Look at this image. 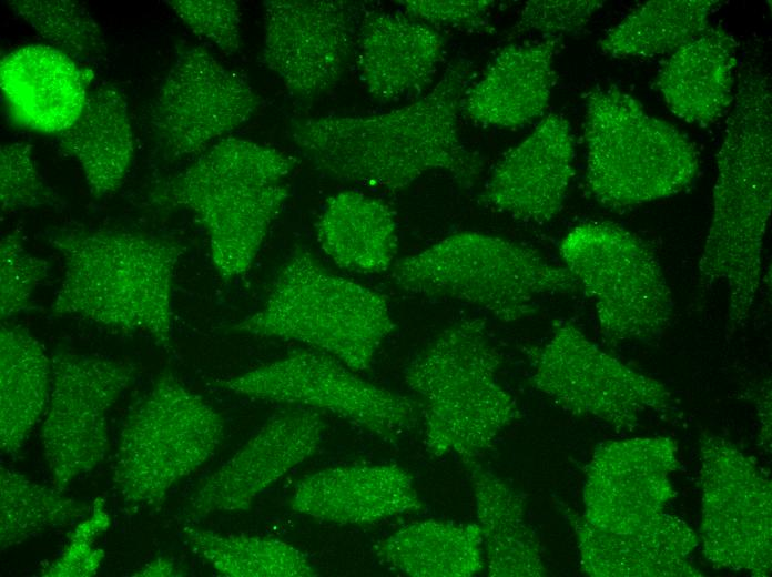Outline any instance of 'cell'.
<instances>
[{
    "mask_svg": "<svg viewBox=\"0 0 772 577\" xmlns=\"http://www.w3.org/2000/svg\"><path fill=\"white\" fill-rule=\"evenodd\" d=\"M468 82L466 67L453 64L426 95L409 104L372 114L295 120L290 136L318 171L369 190H400L431 171H446L467 185L480 168L458 126Z\"/></svg>",
    "mask_w": 772,
    "mask_h": 577,
    "instance_id": "obj_1",
    "label": "cell"
},
{
    "mask_svg": "<svg viewBox=\"0 0 772 577\" xmlns=\"http://www.w3.org/2000/svg\"><path fill=\"white\" fill-rule=\"evenodd\" d=\"M771 205V78L761 65L748 61L737 71L717 154L711 220L698 264L702 286L725 287L733 325L746 323L760 290Z\"/></svg>",
    "mask_w": 772,
    "mask_h": 577,
    "instance_id": "obj_2",
    "label": "cell"
},
{
    "mask_svg": "<svg viewBox=\"0 0 772 577\" xmlns=\"http://www.w3.org/2000/svg\"><path fill=\"white\" fill-rule=\"evenodd\" d=\"M63 276L55 316L144 332L167 347L172 287L183 245L169 237L115 230H67L50 236Z\"/></svg>",
    "mask_w": 772,
    "mask_h": 577,
    "instance_id": "obj_3",
    "label": "cell"
},
{
    "mask_svg": "<svg viewBox=\"0 0 772 577\" xmlns=\"http://www.w3.org/2000/svg\"><path fill=\"white\" fill-rule=\"evenodd\" d=\"M294 161L247 139L224 138L153 192L161 205L184 206L203 224L219 275L246 273L290 195Z\"/></svg>",
    "mask_w": 772,
    "mask_h": 577,
    "instance_id": "obj_4",
    "label": "cell"
},
{
    "mask_svg": "<svg viewBox=\"0 0 772 577\" xmlns=\"http://www.w3.org/2000/svg\"><path fill=\"white\" fill-rule=\"evenodd\" d=\"M499 364L486 322L466 317L439 332L407 365L404 379L418 396L431 455L475 458L520 418L515 397L498 381Z\"/></svg>",
    "mask_w": 772,
    "mask_h": 577,
    "instance_id": "obj_5",
    "label": "cell"
},
{
    "mask_svg": "<svg viewBox=\"0 0 772 577\" xmlns=\"http://www.w3.org/2000/svg\"><path fill=\"white\" fill-rule=\"evenodd\" d=\"M390 280L406 293L478 306L505 323L534 314L541 297L580 291L563 265L537 250L475 231L450 234L395 261Z\"/></svg>",
    "mask_w": 772,
    "mask_h": 577,
    "instance_id": "obj_6",
    "label": "cell"
},
{
    "mask_svg": "<svg viewBox=\"0 0 772 577\" xmlns=\"http://www.w3.org/2000/svg\"><path fill=\"white\" fill-rule=\"evenodd\" d=\"M394 327L385 295L331 272L302 247L283 263L262 307L233 326L306 344L354 372L369 370Z\"/></svg>",
    "mask_w": 772,
    "mask_h": 577,
    "instance_id": "obj_7",
    "label": "cell"
},
{
    "mask_svg": "<svg viewBox=\"0 0 772 577\" xmlns=\"http://www.w3.org/2000/svg\"><path fill=\"white\" fill-rule=\"evenodd\" d=\"M583 139L587 186L607 209L673 196L698 174V152L689 139L616 87L588 94Z\"/></svg>",
    "mask_w": 772,
    "mask_h": 577,
    "instance_id": "obj_8",
    "label": "cell"
},
{
    "mask_svg": "<svg viewBox=\"0 0 772 577\" xmlns=\"http://www.w3.org/2000/svg\"><path fill=\"white\" fill-rule=\"evenodd\" d=\"M223 436L219 412L163 373L124 422L113 485L129 505L161 503L215 453Z\"/></svg>",
    "mask_w": 772,
    "mask_h": 577,
    "instance_id": "obj_9",
    "label": "cell"
},
{
    "mask_svg": "<svg viewBox=\"0 0 772 577\" xmlns=\"http://www.w3.org/2000/svg\"><path fill=\"white\" fill-rule=\"evenodd\" d=\"M559 255L592 301L608 337L649 341L669 326L671 287L656 252L639 235L617 223L586 222L565 235Z\"/></svg>",
    "mask_w": 772,
    "mask_h": 577,
    "instance_id": "obj_10",
    "label": "cell"
},
{
    "mask_svg": "<svg viewBox=\"0 0 772 577\" xmlns=\"http://www.w3.org/2000/svg\"><path fill=\"white\" fill-rule=\"evenodd\" d=\"M216 384L254 399L325 411L389 442L412 431L420 416L417 401L360 378L336 357L314 348Z\"/></svg>",
    "mask_w": 772,
    "mask_h": 577,
    "instance_id": "obj_11",
    "label": "cell"
},
{
    "mask_svg": "<svg viewBox=\"0 0 772 577\" xmlns=\"http://www.w3.org/2000/svg\"><path fill=\"white\" fill-rule=\"evenodd\" d=\"M261 99L247 79L202 45L181 51L148 111L156 151L167 162L199 156L252 119Z\"/></svg>",
    "mask_w": 772,
    "mask_h": 577,
    "instance_id": "obj_12",
    "label": "cell"
},
{
    "mask_svg": "<svg viewBox=\"0 0 772 577\" xmlns=\"http://www.w3.org/2000/svg\"><path fill=\"white\" fill-rule=\"evenodd\" d=\"M530 383L565 411L614 426L632 425L648 411L670 405V392L602 351L570 322L530 351Z\"/></svg>",
    "mask_w": 772,
    "mask_h": 577,
    "instance_id": "obj_13",
    "label": "cell"
},
{
    "mask_svg": "<svg viewBox=\"0 0 772 577\" xmlns=\"http://www.w3.org/2000/svg\"><path fill=\"white\" fill-rule=\"evenodd\" d=\"M702 514L699 540L720 567L769 576L772 567V487L730 441H700Z\"/></svg>",
    "mask_w": 772,
    "mask_h": 577,
    "instance_id": "obj_14",
    "label": "cell"
},
{
    "mask_svg": "<svg viewBox=\"0 0 772 577\" xmlns=\"http://www.w3.org/2000/svg\"><path fill=\"white\" fill-rule=\"evenodd\" d=\"M134 372L129 363L96 355L59 352L51 357V389L40 438L59 490L103 462L110 411Z\"/></svg>",
    "mask_w": 772,
    "mask_h": 577,
    "instance_id": "obj_15",
    "label": "cell"
},
{
    "mask_svg": "<svg viewBox=\"0 0 772 577\" xmlns=\"http://www.w3.org/2000/svg\"><path fill=\"white\" fill-rule=\"evenodd\" d=\"M262 63L287 91L313 100L332 89L355 57L363 3L343 0L264 1Z\"/></svg>",
    "mask_w": 772,
    "mask_h": 577,
    "instance_id": "obj_16",
    "label": "cell"
},
{
    "mask_svg": "<svg viewBox=\"0 0 772 577\" xmlns=\"http://www.w3.org/2000/svg\"><path fill=\"white\" fill-rule=\"evenodd\" d=\"M669 437H637L599 445L585 472L583 514L590 526L632 532L663 513L673 498L669 475L679 467Z\"/></svg>",
    "mask_w": 772,
    "mask_h": 577,
    "instance_id": "obj_17",
    "label": "cell"
},
{
    "mask_svg": "<svg viewBox=\"0 0 772 577\" xmlns=\"http://www.w3.org/2000/svg\"><path fill=\"white\" fill-rule=\"evenodd\" d=\"M324 431V419L314 409L273 416L194 490L187 515L197 519L250 509L262 492L317 451Z\"/></svg>",
    "mask_w": 772,
    "mask_h": 577,
    "instance_id": "obj_18",
    "label": "cell"
},
{
    "mask_svg": "<svg viewBox=\"0 0 772 577\" xmlns=\"http://www.w3.org/2000/svg\"><path fill=\"white\" fill-rule=\"evenodd\" d=\"M575 155L568 120L550 113L498 160L478 200L515 220L547 224L562 210Z\"/></svg>",
    "mask_w": 772,
    "mask_h": 577,
    "instance_id": "obj_19",
    "label": "cell"
},
{
    "mask_svg": "<svg viewBox=\"0 0 772 577\" xmlns=\"http://www.w3.org/2000/svg\"><path fill=\"white\" fill-rule=\"evenodd\" d=\"M445 44L438 29L406 13L366 9L355 50L359 79L380 102L416 97L433 83Z\"/></svg>",
    "mask_w": 772,
    "mask_h": 577,
    "instance_id": "obj_20",
    "label": "cell"
},
{
    "mask_svg": "<svg viewBox=\"0 0 772 577\" xmlns=\"http://www.w3.org/2000/svg\"><path fill=\"white\" fill-rule=\"evenodd\" d=\"M93 72L45 44H30L4 54L0 89L10 121L22 129L55 134L81 114Z\"/></svg>",
    "mask_w": 772,
    "mask_h": 577,
    "instance_id": "obj_21",
    "label": "cell"
},
{
    "mask_svg": "<svg viewBox=\"0 0 772 577\" xmlns=\"http://www.w3.org/2000/svg\"><path fill=\"white\" fill-rule=\"evenodd\" d=\"M294 512L339 525H367L417 512L423 503L412 475L397 465L329 467L302 478Z\"/></svg>",
    "mask_w": 772,
    "mask_h": 577,
    "instance_id": "obj_22",
    "label": "cell"
},
{
    "mask_svg": "<svg viewBox=\"0 0 772 577\" xmlns=\"http://www.w3.org/2000/svg\"><path fill=\"white\" fill-rule=\"evenodd\" d=\"M560 38L504 47L481 78L467 87L461 112L474 123L518 129L540 118L555 84V55Z\"/></svg>",
    "mask_w": 772,
    "mask_h": 577,
    "instance_id": "obj_23",
    "label": "cell"
},
{
    "mask_svg": "<svg viewBox=\"0 0 772 577\" xmlns=\"http://www.w3.org/2000/svg\"><path fill=\"white\" fill-rule=\"evenodd\" d=\"M581 570L593 577H695L701 571L689 556L699 537L680 518L666 512L629 533L575 522Z\"/></svg>",
    "mask_w": 772,
    "mask_h": 577,
    "instance_id": "obj_24",
    "label": "cell"
},
{
    "mask_svg": "<svg viewBox=\"0 0 772 577\" xmlns=\"http://www.w3.org/2000/svg\"><path fill=\"white\" fill-rule=\"evenodd\" d=\"M737 68L734 37L721 27H709L669 55L654 88L678 118L709 125L732 104Z\"/></svg>",
    "mask_w": 772,
    "mask_h": 577,
    "instance_id": "obj_25",
    "label": "cell"
},
{
    "mask_svg": "<svg viewBox=\"0 0 772 577\" xmlns=\"http://www.w3.org/2000/svg\"><path fill=\"white\" fill-rule=\"evenodd\" d=\"M57 145L61 153L79 163L94 198L115 192L134 153L124 95L111 85L90 92L75 122L57 135Z\"/></svg>",
    "mask_w": 772,
    "mask_h": 577,
    "instance_id": "obj_26",
    "label": "cell"
},
{
    "mask_svg": "<svg viewBox=\"0 0 772 577\" xmlns=\"http://www.w3.org/2000/svg\"><path fill=\"white\" fill-rule=\"evenodd\" d=\"M315 227L321 249L343 270L377 274L395 262V214L378 198L352 190L335 193L325 201Z\"/></svg>",
    "mask_w": 772,
    "mask_h": 577,
    "instance_id": "obj_27",
    "label": "cell"
},
{
    "mask_svg": "<svg viewBox=\"0 0 772 577\" xmlns=\"http://www.w3.org/2000/svg\"><path fill=\"white\" fill-rule=\"evenodd\" d=\"M463 462L467 465L473 488L488 575H547L540 541L527 520L524 499L504 479L475 458Z\"/></svg>",
    "mask_w": 772,
    "mask_h": 577,
    "instance_id": "obj_28",
    "label": "cell"
},
{
    "mask_svg": "<svg viewBox=\"0 0 772 577\" xmlns=\"http://www.w3.org/2000/svg\"><path fill=\"white\" fill-rule=\"evenodd\" d=\"M51 358L26 328L0 330V449L19 452L45 412L51 389Z\"/></svg>",
    "mask_w": 772,
    "mask_h": 577,
    "instance_id": "obj_29",
    "label": "cell"
},
{
    "mask_svg": "<svg viewBox=\"0 0 772 577\" xmlns=\"http://www.w3.org/2000/svg\"><path fill=\"white\" fill-rule=\"evenodd\" d=\"M377 557L412 577H470L485 567L477 523L428 519L409 524L376 545Z\"/></svg>",
    "mask_w": 772,
    "mask_h": 577,
    "instance_id": "obj_30",
    "label": "cell"
},
{
    "mask_svg": "<svg viewBox=\"0 0 772 577\" xmlns=\"http://www.w3.org/2000/svg\"><path fill=\"white\" fill-rule=\"evenodd\" d=\"M718 0H651L631 10L598 44L603 54L652 58L671 54L709 27Z\"/></svg>",
    "mask_w": 772,
    "mask_h": 577,
    "instance_id": "obj_31",
    "label": "cell"
},
{
    "mask_svg": "<svg viewBox=\"0 0 772 577\" xmlns=\"http://www.w3.org/2000/svg\"><path fill=\"white\" fill-rule=\"evenodd\" d=\"M194 549L227 577H314L318 573L307 556L280 539L219 534L184 527Z\"/></svg>",
    "mask_w": 772,
    "mask_h": 577,
    "instance_id": "obj_32",
    "label": "cell"
},
{
    "mask_svg": "<svg viewBox=\"0 0 772 577\" xmlns=\"http://www.w3.org/2000/svg\"><path fill=\"white\" fill-rule=\"evenodd\" d=\"M41 485L26 475L0 468V546L1 550L19 545L31 536L72 523L88 507Z\"/></svg>",
    "mask_w": 772,
    "mask_h": 577,
    "instance_id": "obj_33",
    "label": "cell"
},
{
    "mask_svg": "<svg viewBox=\"0 0 772 577\" xmlns=\"http://www.w3.org/2000/svg\"><path fill=\"white\" fill-rule=\"evenodd\" d=\"M7 4L38 36L73 60H90L106 52L100 26L79 1L9 0Z\"/></svg>",
    "mask_w": 772,
    "mask_h": 577,
    "instance_id": "obj_34",
    "label": "cell"
},
{
    "mask_svg": "<svg viewBox=\"0 0 772 577\" xmlns=\"http://www.w3.org/2000/svg\"><path fill=\"white\" fill-rule=\"evenodd\" d=\"M0 203L2 216L63 203L39 173L30 144L14 142L0 148Z\"/></svg>",
    "mask_w": 772,
    "mask_h": 577,
    "instance_id": "obj_35",
    "label": "cell"
},
{
    "mask_svg": "<svg viewBox=\"0 0 772 577\" xmlns=\"http://www.w3.org/2000/svg\"><path fill=\"white\" fill-rule=\"evenodd\" d=\"M49 274L48 261L31 254L18 232L6 233L0 243L1 320L30 307L31 296Z\"/></svg>",
    "mask_w": 772,
    "mask_h": 577,
    "instance_id": "obj_36",
    "label": "cell"
},
{
    "mask_svg": "<svg viewBox=\"0 0 772 577\" xmlns=\"http://www.w3.org/2000/svg\"><path fill=\"white\" fill-rule=\"evenodd\" d=\"M605 6L600 0H531L520 10L509 37L537 33L542 39L577 32Z\"/></svg>",
    "mask_w": 772,
    "mask_h": 577,
    "instance_id": "obj_37",
    "label": "cell"
},
{
    "mask_svg": "<svg viewBox=\"0 0 772 577\" xmlns=\"http://www.w3.org/2000/svg\"><path fill=\"white\" fill-rule=\"evenodd\" d=\"M165 3L200 38L226 54L241 48V8L232 0H170Z\"/></svg>",
    "mask_w": 772,
    "mask_h": 577,
    "instance_id": "obj_38",
    "label": "cell"
},
{
    "mask_svg": "<svg viewBox=\"0 0 772 577\" xmlns=\"http://www.w3.org/2000/svg\"><path fill=\"white\" fill-rule=\"evenodd\" d=\"M110 526V517L104 500L96 498L92 515L80 522L70 533L61 551L41 575L45 577H91L94 576L104 558V550L95 546V540Z\"/></svg>",
    "mask_w": 772,
    "mask_h": 577,
    "instance_id": "obj_39",
    "label": "cell"
},
{
    "mask_svg": "<svg viewBox=\"0 0 772 577\" xmlns=\"http://www.w3.org/2000/svg\"><path fill=\"white\" fill-rule=\"evenodd\" d=\"M406 14L434 28L468 32H490L496 1L489 0H407L399 1Z\"/></svg>",
    "mask_w": 772,
    "mask_h": 577,
    "instance_id": "obj_40",
    "label": "cell"
},
{
    "mask_svg": "<svg viewBox=\"0 0 772 577\" xmlns=\"http://www.w3.org/2000/svg\"><path fill=\"white\" fill-rule=\"evenodd\" d=\"M180 575L182 574L177 569L174 561L164 557H158L153 559L152 561L145 564L141 569L135 571V574H133V576L139 577H170Z\"/></svg>",
    "mask_w": 772,
    "mask_h": 577,
    "instance_id": "obj_41",
    "label": "cell"
}]
</instances>
